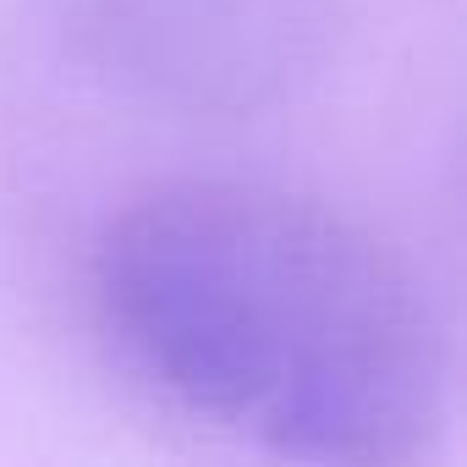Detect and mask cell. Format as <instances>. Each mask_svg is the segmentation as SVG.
I'll return each mask as SVG.
<instances>
[{"label":"cell","instance_id":"1","mask_svg":"<svg viewBox=\"0 0 467 467\" xmlns=\"http://www.w3.org/2000/svg\"><path fill=\"white\" fill-rule=\"evenodd\" d=\"M88 308L154 401L275 456L390 467L445 429L451 347L429 286L330 203L154 182L99 225Z\"/></svg>","mask_w":467,"mask_h":467},{"label":"cell","instance_id":"2","mask_svg":"<svg viewBox=\"0 0 467 467\" xmlns=\"http://www.w3.org/2000/svg\"><path fill=\"white\" fill-rule=\"evenodd\" d=\"M67 45L116 88L248 116L286 99L336 34V0H56Z\"/></svg>","mask_w":467,"mask_h":467}]
</instances>
